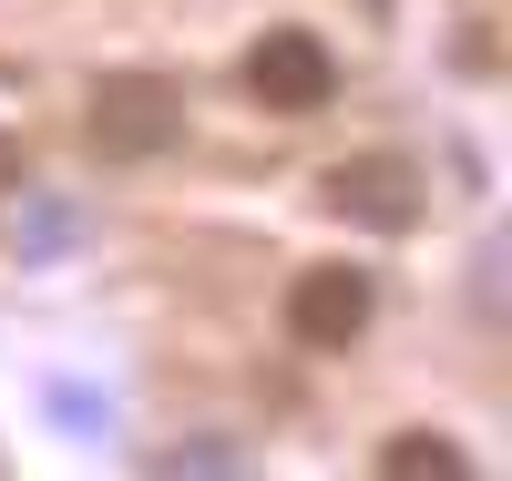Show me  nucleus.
<instances>
[{"instance_id":"obj_1","label":"nucleus","mask_w":512,"mask_h":481,"mask_svg":"<svg viewBox=\"0 0 512 481\" xmlns=\"http://www.w3.org/2000/svg\"><path fill=\"white\" fill-rule=\"evenodd\" d=\"M246 93L267 103V113H318L338 93V62H328V41L318 31H267L246 52Z\"/></svg>"},{"instance_id":"obj_2","label":"nucleus","mask_w":512,"mask_h":481,"mask_svg":"<svg viewBox=\"0 0 512 481\" xmlns=\"http://www.w3.org/2000/svg\"><path fill=\"white\" fill-rule=\"evenodd\" d=\"M369 328V277L359 267H308L287 287V338L297 348H349Z\"/></svg>"},{"instance_id":"obj_3","label":"nucleus","mask_w":512,"mask_h":481,"mask_svg":"<svg viewBox=\"0 0 512 481\" xmlns=\"http://www.w3.org/2000/svg\"><path fill=\"white\" fill-rule=\"evenodd\" d=\"M164 103H175V93H164L154 72H113L103 93H93V144H103V154H154L164 134H175Z\"/></svg>"},{"instance_id":"obj_4","label":"nucleus","mask_w":512,"mask_h":481,"mask_svg":"<svg viewBox=\"0 0 512 481\" xmlns=\"http://www.w3.org/2000/svg\"><path fill=\"white\" fill-rule=\"evenodd\" d=\"M328 205H359L369 226H410V164H338Z\"/></svg>"},{"instance_id":"obj_5","label":"nucleus","mask_w":512,"mask_h":481,"mask_svg":"<svg viewBox=\"0 0 512 481\" xmlns=\"http://www.w3.org/2000/svg\"><path fill=\"white\" fill-rule=\"evenodd\" d=\"M379 471H441V481H461L472 461H461L451 441H431V430H410V441H390V451H379Z\"/></svg>"},{"instance_id":"obj_6","label":"nucleus","mask_w":512,"mask_h":481,"mask_svg":"<svg viewBox=\"0 0 512 481\" xmlns=\"http://www.w3.org/2000/svg\"><path fill=\"white\" fill-rule=\"evenodd\" d=\"M11 185H21V144L0 134V195H11Z\"/></svg>"}]
</instances>
